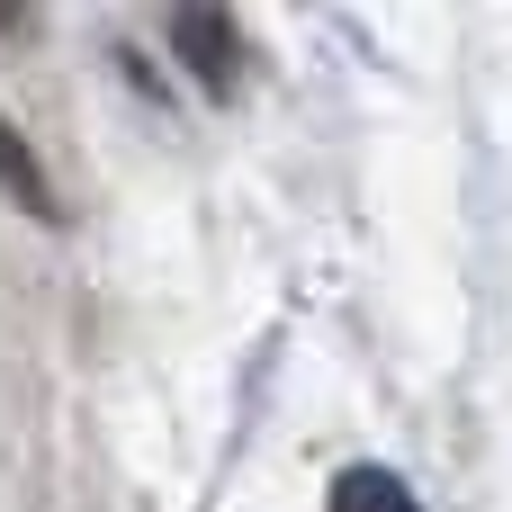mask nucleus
Here are the masks:
<instances>
[{
	"label": "nucleus",
	"instance_id": "obj_1",
	"mask_svg": "<svg viewBox=\"0 0 512 512\" xmlns=\"http://www.w3.org/2000/svg\"><path fill=\"white\" fill-rule=\"evenodd\" d=\"M171 54H180V72L207 99H243V81H252V45H243L234 9H216V0H180L171 9Z\"/></svg>",
	"mask_w": 512,
	"mask_h": 512
},
{
	"label": "nucleus",
	"instance_id": "obj_2",
	"mask_svg": "<svg viewBox=\"0 0 512 512\" xmlns=\"http://www.w3.org/2000/svg\"><path fill=\"white\" fill-rule=\"evenodd\" d=\"M0 189L36 216V225H63V198H54V180H45V162H36V144L0 117Z\"/></svg>",
	"mask_w": 512,
	"mask_h": 512
},
{
	"label": "nucleus",
	"instance_id": "obj_3",
	"mask_svg": "<svg viewBox=\"0 0 512 512\" xmlns=\"http://www.w3.org/2000/svg\"><path fill=\"white\" fill-rule=\"evenodd\" d=\"M324 512H423V495H414L396 468H378V459H351V468L333 477Z\"/></svg>",
	"mask_w": 512,
	"mask_h": 512
}]
</instances>
